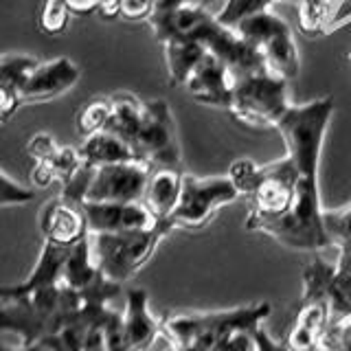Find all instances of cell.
<instances>
[{"label": "cell", "instance_id": "cell-21", "mask_svg": "<svg viewBox=\"0 0 351 351\" xmlns=\"http://www.w3.org/2000/svg\"><path fill=\"white\" fill-rule=\"evenodd\" d=\"M112 97V114L106 125V132H112L119 138H123L132 147L136 132L143 121V110H145V101H141L136 95L132 93H114Z\"/></svg>", "mask_w": 351, "mask_h": 351}, {"label": "cell", "instance_id": "cell-11", "mask_svg": "<svg viewBox=\"0 0 351 351\" xmlns=\"http://www.w3.org/2000/svg\"><path fill=\"white\" fill-rule=\"evenodd\" d=\"M152 167L143 160L95 167L84 202H143Z\"/></svg>", "mask_w": 351, "mask_h": 351}, {"label": "cell", "instance_id": "cell-9", "mask_svg": "<svg viewBox=\"0 0 351 351\" xmlns=\"http://www.w3.org/2000/svg\"><path fill=\"white\" fill-rule=\"evenodd\" d=\"M252 305L219 312H178L162 318V334L176 351H211L230 325L250 314Z\"/></svg>", "mask_w": 351, "mask_h": 351}, {"label": "cell", "instance_id": "cell-15", "mask_svg": "<svg viewBox=\"0 0 351 351\" xmlns=\"http://www.w3.org/2000/svg\"><path fill=\"white\" fill-rule=\"evenodd\" d=\"M90 233H132L158 224L143 202H84Z\"/></svg>", "mask_w": 351, "mask_h": 351}, {"label": "cell", "instance_id": "cell-23", "mask_svg": "<svg viewBox=\"0 0 351 351\" xmlns=\"http://www.w3.org/2000/svg\"><path fill=\"white\" fill-rule=\"evenodd\" d=\"M329 307L332 323L351 318V250L338 252L334 259V274L329 283Z\"/></svg>", "mask_w": 351, "mask_h": 351}, {"label": "cell", "instance_id": "cell-14", "mask_svg": "<svg viewBox=\"0 0 351 351\" xmlns=\"http://www.w3.org/2000/svg\"><path fill=\"white\" fill-rule=\"evenodd\" d=\"M40 233L44 241L60 248H73L80 244L90 235L84 206L62 195L53 197L40 211Z\"/></svg>", "mask_w": 351, "mask_h": 351}, {"label": "cell", "instance_id": "cell-17", "mask_svg": "<svg viewBox=\"0 0 351 351\" xmlns=\"http://www.w3.org/2000/svg\"><path fill=\"white\" fill-rule=\"evenodd\" d=\"M332 325V307L327 299H301L285 345L290 351H318Z\"/></svg>", "mask_w": 351, "mask_h": 351}, {"label": "cell", "instance_id": "cell-10", "mask_svg": "<svg viewBox=\"0 0 351 351\" xmlns=\"http://www.w3.org/2000/svg\"><path fill=\"white\" fill-rule=\"evenodd\" d=\"M296 182H299V169L288 156L261 165L259 182L255 191L248 195L250 211L246 217V228L257 230L261 224L288 213V208L294 202Z\"/></svg>", "mask_w": 351, "mask_h": 351}, {"label": "cell", "instance_id": "cell-18", "mask_svg": "<svg viewBox=\"0 0 351 351\" xmlns=\"http://www.w3.org/2000/svg\"><path fill=\"white\" fill-rule=\"evenodd\" d=\"M182 169H152L145 195H143V204L149 208V213L158 222H167L176 204H178L182 191Z\"/></svg>", "mask_w": 351, "mask_h": 351}, {"label": "cell", "instance_id": "cell-37", "mask_svg": "<svg viewBox=\"0 0 351 351\" xmlns=\"http://www.w3.org/2000/svg\"><path fill=\"white\" fill-rule=\"evenodd\" d=\"M206 0H160L158 7H178V5H204ZM156 7V9H158ZM206 7V5H204Z\"/></svg>", "mask_w": 351, "mask_h": 351}, {"label": "cell", "instance_id": "cell-28", "mask_svg": "<svg viewBox=\"0 0 351 351\" xmlns=\"http://www.w3.org/2000/svg\"><path fill=\"white\" fill-rule=\"evenodd\" d=\"M71 9L64 0H42L38 11V29L44 36H62L69 29Z\"/></svg>", "mask_w": 351, "mask_h": 351}, {"label": "cell", "instance_id": "cell-36", "mask_svg": "<svg viewBox=\"0 0 351 351\" xmlns=\"http://www.w3.org/2000/svg\"><path fill=\"white\" fill-rule=\"evenodd\" d=\"M119 9H121V0H99L97 14L104 20H114L119 18Z\"/></svg>", "mask_w": 351, "mask_h": 351}, {"label": "cell", "instance_id": "cell-3", "mask_svg": "<svg viewBox=\"0 0 351 351\" xmlns=\"http://www.w3.org/2000/svg\"><path fill=\"white\" fill-rule=\"evenodd\" d=\"M173 230L158 222L147 230L132 233H90V250L101 274L117 285H123L145 268L158 244Z\"/></svg>", "mask_w": 351, "mask_h": 351}, {"label": "cell", "instance_id": "cell-5", "mask_svg": "<svg viewBox=\"0 0 351 351\" xmlns=\"http://www.w3.org/2000/svg\"><path fill=\"white\" fill-rule=\"evenodd\" d=\"M237 36L257 47L266 60V66L272 75L281 80H294L301 71V55L296 47L292 29L272 11H261L250 16L235 27Z\"/></svg>", "mask_w": 351, "mask_h": 351}, {"label": "cell", "instance_id": "cell-31", "mask_svg": "<svg viewBox=\"0 0 351 351\" xmlns=\"http://www.w3.org/2000/svg\"><path fill=\"white\" fill-rule=\"evenodd\" d=\"M318 351H351V318L329 325Z\"/></svg>", "mask_w": 351, "mask_h": 351}, {"label": "cell", "instance_id": "cell-22", "mask_svg": "<svg viewBox=\"0 0 351 351\" xmlns=\"http://www.w3.org/2000/svg\"><path fill=\"white\" fill-rule=\"evenodd\" d=\"M281 3L296 5L301 33L307 38H318L332 29L340 0H281Z\"/></svg>", "mask_w": 351, "mask_h": 351}, {"label": "cell", "instance_id": "cell-29", "mask_svg": "<svg viewBox=\"0 0 351 351\" xmlns=\"http://www.w3.org/2000/svg\"><path fill=\"white\" fill-rule=\"evenodd\" d=\"M259 173H261V165L252 162L248 158H239L230 165L226 176H228V180L235 184L239 195H250L259 182Z\"/></svg>", "mask_w": 351, "mask_h": 351}, {"label": "cell", "instance_id": "cell-13", "mask_svg": "<svg viewBox=\"0 0 351 351\" xmlns=\"http://www.w3.org/2000/svg\"><path fill=\"white\" fill-rule=\"evenodd\" d=\"M215 22V14L204 5H178V7H158L149 16L147 25L154 31L158 44L173 40H195L202 36Z\"/></svg>", "mask_w": 351, "mask_h": 351}, {"label": "cell", "instance_id": "cell-35", "mask_svg": "<svg viewBox=\"0 0 351 351\" xmlns=\"http://www.w3.org/2000/svg\"><path fill=\"white\" fill-rule=\"evenodd\" d=\"M64 3L69 5L71 14L75 16H88L99 7V0H64Z\"/></svg>", "mask_w": 351, "mask_h": 351}, {"label": "cell", "instance_id": "cell-4", "mask_svg": "<svg viewBox=\"0 0 351 351\" xmlns=\"http://www.w3.org/2000/svg\"><path fill=\"white\" fill-rule=\"evenodd\" d=\"M288 82L270 71L235 80L228 112L237 123L252 130H277L279 121L290 110Z\"/></svg>", "mask_w": 351, "mask_h": 351}, {"label": "cell", "instance_id": "cell-33", "mask_svg": "<svg viewBox=\"0 0 351 351\" xmlns=\"http://www.w3.org/2000/svg\"><path fill=\"white\" fill-rule=\"evenodd\" d=\"M55 149H58V141L51 134H47V132H38V134H33L27 143V154L33 162L47 160Z\"/></svg>", "mask_w": 351, "mask_h": 351}, {"label": "cell", "instance_id": "cell-12", "mask_svg": "<svg viewBox=\"0 0 351 351\" xmlns=\"http://www.w3.org/2000/svg\"><path fill=\"white\" fill-rule=\"evenodd\" d=\"M82 77L80 64H75L71 58H53L47 62H38V66L29 73L20 88V104H44L51 99L66 95L71 88L77 86Z\"/></svg>", "mask_w": 351, "mask_h": 351}, {"label": "cell", "instance_id": "cell-8", "mask_svg": "<svg viewBox=\"0 0 351 351\" xmlns=\"http://www.w3.org/2000/svg\"><path fill=\"white\" fill-rule=\"evenodd\" d=\"M136 158L147 162L152 169H180L182 154L176 121L171 114V108L165 99H152L145 101L143 110V121L132 141Z\"/></svg>", "mask_w": 351, "mask_h": 351}, {"label": "cell", "instance_id": "cell-32", "mask_svg": "<svg viewBox=\"0 0 351 351\" xmlns=\"http://www.w3.org/2000/svg\"><path fill=\"white\" fill-rule=\"evenodd\" d=\"M160 0H121L119 18L128 22H143L149 20V16L156 11Z\"/></svg>", "mask_w": 351, "mask_h": 351}, {"label": "cell", "instance_id": "cell-25", "mask_svg": "<svg viewBox=\"0 0 351 351\" xmlns=\"http://www.w3.org/2000/svg\"><path fill=\"white\" fill-rule=\"evenodd\" d=\"M323 228L329 248L338 252L351 250V202L340 208H323Z\"/></svg>", "mask_w": 351, "mask_h": 351}, {"label": "cell", "instance_id": "cell-7", "mask_svg": "<svg viewBox=\"0 0 351 351\" xmlns=\"http://www.w3.org/2000/svg\"><path fill=\"white\" fill-rule=\"evenodd\" d=\"M162 336V318L154 316L149 294L143 288L125 290L123 310H114L106 323L108 351H149Z\"/></svg>", "mask_w": 351, "mask_h": 351}, {"label": "cell", "instance_id": "cell-2", "mask_svg": "<svg viewBox=\"0 0 351 351\" xmlns=\"http://www.w3.org/2000/svg\"><path fill=\"white\" fill-rule=\"evenodd\" d=\"M334 110V97L325 95L301 106H290L279 121L277 132L285 143V156L296 165L299 176H318L323 141Z\"/></svg>", "mask_w": 351, "mask_h": 351}, {"label": "cell", "instance_id": "cell-34", "mask_svg": "<svg viewBox=\"0 0 351 351\" xmlns=\"http://www.w3.org/2000/svg\"><path fill=\"white\" fill-rule=\"evenodd\" d=\"M255 343H257V351H290L288 345H285V340L283 343L277 340L263 325L255 332Z\"/></svg>", "mask_w": 351, "mask_h": 351}, {"label": "cell", "instance_id": "cell-26", "mask_svg": "<svg viewBox=\"0 0 351 351\" xmlns=\"http://www.w3.org/2000/svg\"><path fill=\"white\" fill-rule=\"evenodd\" d=\"M274 0H224L222 9L217 11L215 18L219 25L228 29H235L239 22H244L250 16H257L261 11H268Z\"/></svg>", "mask_w": 351, "mask_h": 351}, {"label": "cell", "instance_id": "cell-16", "mask_svg": "<svg viewBox=\"0 0 351 351\" xmlns=\"http://www.w3.org/2000/svg\"><path fill=\"white\" fill-rule=\"evenodd\" d=\"M233 84L235 80L230 75L228 66L219 58H215L213 53H206L200 64L193 69V73L186 77L182 88L197 104L228 110Z\"/></svg>", "mask_w": 351, "mask_h": 351}, {"label": "cell", "instance_id": "cell-30", "mask_svg": "<svg viewBox=\"0 0 351 351\" xmlns=\"http://www.w3.org/2000/svg\"><path fill=\"white\" fill-rule=\"evenodd\" d=\"M33 197H36V191L16 182L11 176L0 169V206H25Z\"/></svg>", "mask_w": 351, "mask_h": 351}, {"label": "cell", "instance_id": "cell-6", "mask_svg": "<svg viewBox=\"0 0 351 351\" xmlns=\"http://www.w3.org/2000/svg\"><path fill=\"white\" fill-rule=\"evenodd\" d=\"M237 197H239V191L235 189V184L228 180V176L197 178V176L184 173L180 200L176 204L173 213L169 215L167 226L171 230L204 228L215 217L219 208L235 202Z\"/></svg>", "mask_w": 351, "mask_h": 351}, {"label": "cell", "instance_id": "cell-27", "mask_svg": "<svg viewBox=\"0 0 351 351\" xmlns=\"http://www.w3.org/2000/svg\"><path fill=\"white\" fill-rule=\"evenodd\" d=\"M36 55H25V53H9V55H0V84L22 88L29 73L38 66Z\"/></svg>", "mask_w": 351, "mask_h": 351}, {"label": "cell", "instance_id": "cell-1", "mask_svg": "<svg viewBox=\"0 0 351 351\" xmlns=\"http://www.w3.org/2000/svg\"><path fill=\"white\" fill-rule=\"evenodd\" d=\"M255 233H263L279 241L281 246L301 252L329 250V241L323 228V204L318 176H299L294 202L288 213L261 224Z\"/></svg>", "mask_w": 351, "mask_h": 351}, {"label": "cell", "instance_id": "cell-19", "mask_svg": "<svg viewBox=\"0 0 351 351\" xmlns=\"http://www.w3.org/2000/svg\"><path fill=\"white\" fill-rule=\"evenodd\" d=\"M80 154L90 167H104V165L138 160L134 149H132L123 138H119L117 134L106 132V130L84 138L80 145Z\"/></svg>", "mask_w": 351, "mask_h": 351}, {"label": "cell", "instance_id": "cell-20", "mask_svg": "<svg viewBox=\"0 0 351 351\" xmlns=\"http://www.w3.org/2000/svg\"><path fill=\"white\" fill-rule=\"evenodd\" d=\"M162 49H165V64H167L169 84L173 88H182L186 77L193 73L195 66L208 53L204 44L195 40H173L162 44Z\"/></svg>", "mask_w": 351, "mask_h": 351}, {"label": "cell", "instance_id": "cell-38", "mask_svg": "<svg viewBox=\"0 0 351 351\" xmlns=\"http://www.w3.org/2000/svg\"><path fill=\"white\" fill-rule=\"evenodd\" d=\"M217 3H222V0H206L204 5H206L208 9H213V5H217Z\"/></svg>", "mask_w": 351, "mask_h": 351}, {"label": "cell", "instance_id": "cell-24", "mask_svg": "<svg viewBox=\"0 0 351 351\" xmlns=\"http://www.w3.org/2000/svg\"><path fill=\"white\" fill-rule=\"evenodd\" d=\"M110 114H112V97H93L90 101H86L80 110H77L75 117V128L77 134L82 138H88L97 134V132H104Z\"/></svg>", "mask_w": 351, "mask_h": 351}]
</instances>
